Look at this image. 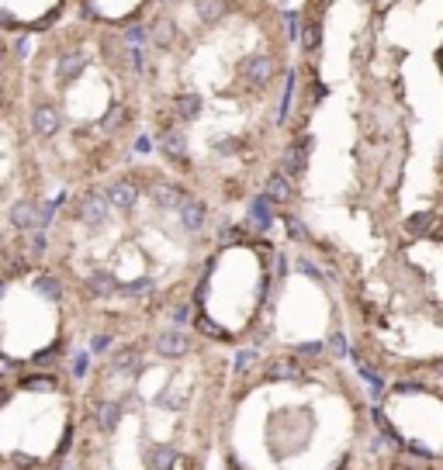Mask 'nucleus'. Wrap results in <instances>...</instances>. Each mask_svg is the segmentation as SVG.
<instances>
[{
	"instance_id": "obj_1",
	"label": "nucleus",
	"mask_w": 443,
	"mask_h": 470,
	"mask_svg": "<svg viewBox=\"0 0 443 470\" xmlns=\"http://www.w3.org/2000/svg\"><path fill=\"white\" fill-rule=\"evenodd\" d=\"M146 56L125 28L66 14L21 42V108L52 190L108 176L139 128Z\"/></svg>"
},
{
	"instance_id": "obj_2",
	"label": "nucleus",
	"mask_w": 443,
	"mask_h": 470,
	"mask_svg": "<svg viewBox=\"0 0 443 470\" xmlns=\"http://www.w3.org/2000/svg\"><path fill=\"white\" fill-rule=\"evenodd\" d=\"M59 194L32 152L21 108V42L0 32V274L42 263Z\"/></svg>"
},
{
	"instance_id": "obj_3",
	"label": "nucleus",
	"mask_w": 443,
	"mask_h": 470,
	"mask_svg": "<svg viewBox=\"0 0 443 470\" xmlns=\"http://www.w3.org/2000/svg\"><path fill=\"white\" fill-rule=\"evenodd\" d=\"M73 11V0H0V32L18 42L52 28Z\"/></svg>"
},
{
	"instance_id": "obj_4",
	"label": "nucleus",
	"mask_w": 443,
	"mask_h": 470,
	"mask_svg": "<svg viewBox=\"0 0 443 470\" xmlns=\"http://www.w3.org/2000/svg\"><path fill=\"white\" fill-rule=\"evenodd\" d=\"M156 353L163 360H180L190 353V339L180 332V329H170V332H159L156 336Z\"/></svg>"
},
{
	"instance_id": "obj_5",
	"label": "nucleus",
	"mask_w": 443,
	"mask_h": 470,
	"mask_svg": "<svg viewBox=\"0 0 443 470\" xmlns=\"http://www.w3.org/2000/svg\"><path fill=\"white\" fill-rule=\"evenodd\" d=\"M177 214H180V225H184L187 232H197V228H204V218H208L204 204H201V201H194V197H184V204L177 207Z\"/></svg>"
},
{
	"instance_id": "obj_6",
	"label": "nucleus",
	"mask_w": 443,
	"mask_h": 470,
	"mask_svg": "<svg viewBox=\"0 0 443 470\" xmlns=\"http://www.w3.org/2000/svg\"><path fill=\"white\" fill-rule=\"evenodd\" d=\"M194 8H197V18H201L204 25H218L222 18H226V11H229L226 0H197Z\"/></svg>"
},
{
	"instance_id": "obj_7",
	"label": "nucleus",
	"mask_w": 443,
	"mask_h": 470,
	"mask_svg": "<svg viewBox=\"0 0 443 470\" xmlns=\"http://www.w3.org/2000/svg\"><path fill=\"white\" fill-rule=\"evenodd\" d=\"M146 463H149V470H170L177 463V449L173 446H152L146 453Z\"/></svg>"
},
{
	"instance_id": "obj_8",
	"label": "nucleus",
	"mask_w": 443,
	"mask_h": 470,
	"mask_svg": "<svg viewBox=\"0 0 443 470\" xmlns=\"http://www.w3.org/2000/svg\"><path fill=\"white\" fill-rule=\"evenodd\" d=\"M305 156H308L305 145H291V149H284V156H281V170H284L288 176L302 173V170H305Z\"/></svg>"
},
{
	"instance_id": "obj_9",
	"label": "nucleus",
	"mask_w": 443,
	"mask_h": 470,
	"mask_svg": "<svg viewBox=\"0 0 443 470\" xmlns=\"http://www.w3.org/2000/svg\"><path fill=\"white\" fill-rule=\"evenodd\" d=\"M270 73H274V63H270V59H264V56H260V59H250V66H246V80H250V83H257V87H260V83H267V80H270Z\"/></svg>"
},
{
	"instance_id": "obj_10",
	"label": "nucleus",
	"mask_w": 443,
	"mask_h": 470,
	"mask_svg": "<svg viewBox=\"0 0 443 470\" xmlns=\"http://www.w3.org/2000/svg\"><path fill=\"white\" fill-rule=\"evenodd\" d=\"M288 197H291V183H288V176L274 173V176L267 180V201H288Z\"/></svg>"
},
{
	"instance_id": "obj_11",
	"label": "nucleus",
	"mask_w": 443,
	"mask_h": 470,
	"mask_svg": "<svg viewBox=\"0 0 443 470\" xmlns=\"http://www.w3.org/2000/svg\"><path fill=\"white\" fill-rule=\"evenodd\" d=\"M270 377H274V380H295V377H298V363H295V360H281V363L270 367Z\"/></svg>"
},
{
	"instance_id": "obj_12",
	"label": "nucleus",
	"mask_w": 443,
	"mask_h": 470,
	"mask_svg": "<svg viewBox=\"0 0 443 470\" xmlns=\"http://www.w3.org/2000/svg\"><path fill=\"white\" fill-rule=\"evenodd\" d=\"M250 214L260 221V225H270V211H267V197H257L253 204H250Z\"/></svg>"
},
{
	"instance_id": "obj_13",
	"label": "nucleus",
	"mask_w": 443,
	"mask_h": 470,
	"mask_svg": "<svg viewBox=\"0 0 443 470\" xmlns=\"http://www.w3.org/2000/svg\"><path fill=\"white\" fill-rule=\"evenodd\" d=\"M429 221H433L429 214H415V218H408V225H405V228H408L412 235H422V232H429Z\"/></svg>"
},
{
	"instance_id": "obj_14",
	"label": "nucleus",
	"mask_w": 443,
	"mask_h": 470,
	"mask_svg": "<svg viewBox=\"0 0 443 470\" xmlns=\"http://www.w3.org/2000/svg\"><path fill=\"white\" fill-rule=\"evenodd\" d=\"M197 329H201V332H208V336H211V339H222V336H226V332H222V329H218V325H211V322H208V318H197Z\"/></svg>"
},
{
	"instance_id": "obj_15",
	"label": "nucleus",
	"mask_w": 443,
	"mask_h": 470,
	"mask_svg": "<svg viewBox=\"0 0 443 470\" xmlns=\"http://www.w3.org/2000/svg\"><path fill=\"white\" fill-rule=\"evenodd\" d=\"M302 42H305V49H315V45H319V28H308V32L302 35Z\"/></svg>"
},
{
	"instance_id": "obj_16",
	"label": "nucleus",
	"mask_w": 443,
	"mask_h": 470,
	"mask_svg": "<svg viewBox=\"0 0 443 470\" xmlns=\"http://www.w3.org/2000/svg\"><path fill=\"white\" fill-rule=\"evenodd\" d=\"M329 349H333L336 356H343V353H346V343H343V336H333V343H329Z\"/></svg>"
},
{
	"instance_id": "obj_17",
	"label": "nucleus",
	"mask_w": 443,
	"mask_h": 470,
	"mask_svg": "<svg viewBox=\"0 0 443 470\" xmlns=\"http://www.w3.org/2000/svg\"><path fill=\"white\" fill-rule=\"evenodd\" d=\"M319 349H322V346H319V343H308V346H302V353H308V356H315V353H319Z\"/></svg>"
},
{
	"instance_id": "obj_18",
	"label": "nucleus",
	"mask_w": 443,
	"mask_h": 470,
	"mask_svg": "<svg viewBox=\"0 0 443 470\" xmlns=\"http://www.w3.org/2000/svg\"><path fill=\"white\" fill-rule=\"evenodd\" d=\"M250 360H253L250 353H239V370H246V367H250Z\"/></svg>"
}]
</instances>
